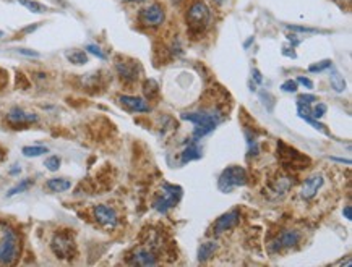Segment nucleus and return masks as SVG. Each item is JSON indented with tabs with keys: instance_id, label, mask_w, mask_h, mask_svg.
Instances as JSON below:
<instances>
[{
	"instance_id": "f257e3e1",
	"label": "nucleus",
	"mask_w": 352,
	"mask_h": 267,
	"mask_svg": "<svg viewBox=\"0 0 352 267\" xmlns=\"http://www.w3.org/2000/svg\"><path fill=\"white\" fill-rule=\"evenodd\" d=\"M182 120L192 122L193 128V139L198 141L203 136L210 134L216 130V127L221 122V114L216 110H200V112H185L182 114Z\"/></svg>"
},
{
	"instance_id": "f03ea898",
	"label": "nucleus",
	"mask_w": 352,
	"mask_h": 267,
	"mask_svg": "<svg viewBox=\"0 0 352 267\" xmlns=\"http://www.w3.org/2000/svg\"><path fill=\"white\" fill-rule=\"evenodd\" d=\"M19 255V238L11 227L0 224V266H10Z\"/></svg>"
},
{
	"instance_id": "7ed1b4c3",
	"label": "nucleus",
	"mask_w": 352,
	"mask_h": 267,
	"mask_svg": "<svg viewBox=\"0 0 352 267\" xmlns=\"http://www.w3.org/2000/svg\"><path fill=\"white\" fill-rule=\"evenodd\" d=\"M211 21V11L201 0H195L187 11V24L190 31L201 32Z\"/></svg>"
},
{
	"instance_id": "20e7f679",
	"label": "nucleus",
	"mask_w": 352,
	"mask_h": 267,
	"mask_svg": "<svg viewBox=\"0 0 352 267\" xmlns=\"http://www.w3.org/2000/svg\"><path fill=\"white\" fill-rule=\"evenodd\" d=\"M247 172L240 165H231L223 170L221 177L218 180V188L223 193H231L234 188L247 185Z\"/></svg>"
},
{
	"instance_id": "39448f33",
	"label": "nucleus",
	"mask_w": 352,
	"mask_h": 267,
	"mask_svg": "<svg viewBox=\"0 0 352 267\" xmlns=\"http://www.w3.org/2000/svg\"><path fill=\"white\" fill-rule=\"evenodd\" d=\"M180 198H182V188L166 183V185H162L159 194L156 196L153 207L159 214H166L169 209H172V207L179 203Z\"/></svg>"
},
{
	"instance_id": "423d86ee",
	"label": "nucleus",
	"mask_w": 352,
	"mask_h": 267,
	"mask_svg": "<svg viewBox=\"0 0 352 267\" xmlns=\"http://www.w3.org/2000/svg\"><path fill=\"white\" fill-rule=\"evenodd\" d=\"M52 251L58 259H71L76 255V245L73 237L68 232H60L55 233L52 238Z\"/></svg>"
},
{
	"instance_id": "0eeeda50",
	"label": "nucleus",
	"mask_w": 352,
	"mask_h": 267,
	"mask_svg": "<svg viewBox=\"0 0 352 267\" xmlns=\"http://www.w3.org/2000/svg\"><path fill=\"white\" fill-rule=\"evenodd\" d=\"M166 19V13L164 8L158 3H153L143 8L140 11V21L145 26H151V28H156V26H161Z\"/></svg>"
},
{
	"instance_id": "6e6552de",
	"label": "nucleus",
	"mask_w": 352,
	"mask_h": 267,
	"mask_svg": "<svg viewBox=\"0 0 352 267\" xmlns=\"http://www.w3.org/2000/svg\"><path fill=\"white\" fill-rule=\"evenodd\" d=\"M94 219H96V222L99 224L101 227H104V229H115L117 227V212L112 209V207H109L106 204H97L94 209Z\"/></svg>"
},
{
	"instance_id": "1a4fd4ad",
	"label": "nucleus",
	"mask_w": 352,
	"mask_h": 267,
	"mask_svg": "<svg viewBox=\"0 0 352 267\" xmlns=\"http://www.w3.org/2000/svg\"><path fill=\"white\" fill-rule=\"evenodd\" d=\"M301 242V233L297 230H284L281 235H279L275 242L271 243V251H278L281 248H292Z\"/></svg>"
},
{
	"instance_id": "9d476101",
	"label": "nucleus",
	"mask_w": 352,
	"mask_h": 267,
	"mask_svg": "<svg viewBox=\"0 0 352 267\" xmlns=\"http://www.w3.org/2000/svg\"><path fill=\"white\" fill-rule=\"evenodd\" d=\"M239 220H240V212L237 209L223 214V216H221L216 222H214V233L219 235V233L231 230L232 227H236L239 224Z\"/></svg>"
},
{
	"instance_id": "9b49d317",
	"label": "nucleus",
	"mask_w": 352,
	"mask_h": 267,
	"mask_svg": "<svg viewBox=\"0 0 352 267\" xmlns=\"http://www.w3.org/2000/svg\"><path fill=\"white\" fill-rule=\"evenodd\" d=\"M130 264L141 266V267H149V266L158 264V259H156L153 250L146 248V246H141V248H138L132 256H130Z\"/></svg>"
},
{
	"instance_id": "f8f14e48",
	"label": "nucleus",
	"mask_w": 352,
	"mask_h": 267,
	"mask_svg": "<svg viewBox=\"0 0 352 267\" xmlns=\"http://www.w3.org/2000/svg\"><path fill=\"white\" fill-rule=\"evenodd\" d=\"M6 120H8L11 125H29V123L37 122V115L31 112H24V110L19 107H13L10 112L6 114Z\"/></svg>"
},
{
	"instance_id": "ddd939ff",
	"label": "nucleus",
	"mask_w": 352,
	"mask_h": 267,
	"mask_svg": "<svg viewBox=\"0 0 352 267\" xmlns=\"http://www.w3.org/2000/svg\"><path fill=\"white\" fill-rule=\"evenodd\" d=\"M323 181H325L323 175H320V173L312 175V177H309L304 181V185L301 188V196L304 199H312L317 194V191L323 186Z\"/></svg>"
},
{
	"instance_id": "4468645a",
	"label": "nucleus",
	"mask_w": 352,
	"mask_h": 267,
	"mask_svg": "<svg viewBox=\"0 0 352 267\" xmlns=\"http://www.w3.org/2000/svg\"><path fill=\"white\" fill-rule=\"evenodd\" d=\"M119 101L123 107L130 112H149V106L146 104L145 99H141V97H135V96H120Z\"/></svg>"
},
{
	"instance_id": "2eb2a0df",
	"label": "nucleus",
	"mask_w": 352,
	"mask_h": 267,
	"mask_svg": "<svg viewBox=\"0 0 352 267\" xmlns=\"http://www.w3.org/2000/svg\"><path fill=\"white\" fill-rule=\"evenodd\" d=\"M115 68L117 73L125 81H135L138 78V65L135 62H117Z\"/></svg>"
},
{
	"instance_id": "dca6fc26",
	"label": "nucleus",
	"mask_w": 352,
	"mask_h": 267,
	"mask_svg": "<svg viewBox=\"0 0 352 267\" xmlns=\"http://www.w3.org/2000/svg\"><path fill=\"white\" fill-rule=\"evenodd\" d=\"M70 186H71V183L65 178H50L45 181V188L50 191H54V193H63V191L70 190Z\"/></svg>"
},
{
	"instance_id": "f3484780",
	"label": "nucleus",
	"mask_w": 352,
	"mask_h": 267,
	"mask_svg": "<svg viewBox=\"0 0 352 267\" xmlns=\"http://www.w3.org/2000/svg\"><path fill=\"white\" fill-rule=\"evenodd\" d=\"M201 157V149L197 144V141L193 139L192 144H188V147L182 152V164H187V162H192V160H197Z\"/></svg>"
},
{
	"instance_id": "a211bd4d",
	"label": "nucleus",
	"mask_w": 352,
	"mask_h": 267,
	"mask_svg": "<svg viewBox=\"0 0 352 267\" xmlns=\"http://www.w3.org/2000/svg\"><path fill=\"white\" fill-rule=\"evenodd\" d=\"M330 81H331V88H333L336 93H343V91L346 89V81H344V76L333 67H331Z\"/></svg>"
},
{
	"instance_id": "6ab92c4d",
	"label": "nucleus",
	"mask_w": 352,
	"mask_h": 267,
	"mask_svg": "<svg viewBox=\"0 0 352 267\" xmlns=\"http://www.w3.org/2000/svg\"><path fill=\"white\" fill-rule=\"evenodd\" d=\"M216 248H218V245L214 243V242H206V243H203V245L200 246V250H198V259H200L201 263L208 261V259H210V258L214 255Z\"/></svg>"
},
{
	"instance_id": "aec40b11",
	"label": "nucleus",
	"mask_w": 352,
	"mask_h": 267,
	"mask_svg": "<svg viewBox=\"0 0 352 267\" xmlns=\"http://www.w3.org/2000/svg\"><path fill=\"white\" fill-rule=\"evenodd\" d=\"M45 152H49V149L44 146H24L23 147V155H26V157H39V155H42Z\"/></svg>"
},
{
	"instance_id": "412c9836",
	"label": "nucleus",
	"mask_w": 352,
	"mask_h": 267,
	"mask_svg": "<svg viewBox=\"0 0 352 267\" xmlns=\"http://www.w3.org/2000/svg\"><path fill=\"white\" fill-rule=\"evenodd\" d=\"M67 58L71 63H75V65H84V63L88 62V55L84 54V52H81V50L70 52V54H67Z\"/></svg>"
},
{
	"instance_id": "4be33fe9",
	"label": "nucleus",
	"mask_w": 352,
	"mask_h": 267,
	"mask_svg": "<svg viewBox=\"0 0 352 267\" xmlns=\"http://www.w3.org/2000/svg\"><path fill=\"white\" fill-rule=\"evenodd\" d=\"M143 91H145V96L146 97H154L156 94L159 93V86H158V83H156L154 80H146L145 81V86H143Z\"/></svg>"
},
{
	"instance_id": "5701e85b",
	"label": "nucleus",
	"mask_w": 352,
	"mask_h": 267,
	"mask_svg": "<svg viewBox=\"0 0 352 267\" xmlns=\"http://www.w3.org/2000/svg\"><path fill=\"white\" fill-rule=\"evenodd\" d=\"M32 185V181L31 180H23L21 183H18L16 186H13L11 190L6 193V196L11 198V196H15V194H19V193H23V191H28V188Z\"/></svg>"
},
{
	"instance_id": "b1692460",
	"label": "nucleus",
	"mask_w": 352,
	"mask_h": 267,
	"mask_svg": "<svg viewBox=\"0 0 352 267\" xmlns=\"http://www.w3.org/2000/svg\"><path fill=\"white\" fill-rule=\"evenodd\" d=\"M18 2L21 3L23 6H26V8H28V10H31L32 13H42V11L47 10L44 5L37 3V2H32V0H18Z\"/></svg>"
},
{
	"instance_id": "393cba45",
	"label": "nucleus",
	"mask_w": 352,
	"mask_h": 267,
	"mask_svg": "<svg viewBox=\"0 0 352 267\" xmlns=\"http://www.w3.org/2000/svg\"><path fill=\"white\" fill-rule=\"evenodd\" d=\"M44 165H45V168H47V170L57 172L58 168H60V157H58V155H50V157L45 159Z\"/></svg>"
},
{
	"instance_id": "a878e982",
	"label": "nucleus",
	"mask_w": 352,
	"mask_h": 267,
	"mask_svg": "<svg viewBox=\"0 0 352 267\" xmlns=\"http://www.w3.org/2000/svg\"><path fill=\"white\" fill-rule=\"evenodd\" d=\"M331 67H333L331 60H323V62H318V63L310 65L309 71H312V73H320V71H325V70H328V68H331Z\"/></svg>"
},
{
	"instance_id": "bb28decb",
	"label": "nucleus",
	"mask_w": 352,
	"mask_h": 267,
	"mask_svg": "<svg viewBox=\"0 0 352 267\" xmlns=\"http://www.w3.org/2000/svg\"><path fill=\"white\" fill-rule=\"evenodd\" d=\"M86 52H89V54H93V55H94V57H97V58H101V60H104V58H106V54H104V52L101 50L99 45L88 44V45H86Z\"/></svg>"
},
{
	"instance_id": "cd10ccee",
	"label": "nucleus",
	"mask_w": 352,
	"mask_h": 267,
	"mask_svg": "<svg viewBox=\"0 0 352 267\" xmlns=\"http://www.w3.org/2000/svg\"><path fill=\"white\" fill-rule=\"evenodd\" d=\"M297 81H292V80H288V81H284L283 84H281V89L284 91V93H296L297 91Z\"/></svg>"
},
{
	"instance_id": "c85d7f7f",
	"label": "nucleus",
	"mask_w": 352,
	"mask_h": 267,
	"mask_svg": "<svg viewBox=\"0 0 352 267\" xmlns=\"http://www.w3.org/2000/svg\"><path fill=\"white\" fill-rule=\"evenodd\" d=\"M325 112H327V106L325 104H318V106H315V109H312V117L314 119H322Z\"/></svg>"
},
{
	"instance_id": "c756f323",
	"label": "nucleus",
	"mask_w": 352,
	"mask_h": 267,
	"mask_svg": "<svg viewBox=\"0 0 352 267\" xmlns=\"http://www.w3.org/2000/svg\"><path fill=\"white\" fill-rule=\"evenodd\" d=\"M318 101V97L317 96H314V94H302V96H299L297 97V102H301V104H314V102H317Z\"/></svg>"
},
{
	"instance_id": "7c9ffc66",
	"label": "nucleus",
	"mask_w": 352,
	"mask_h": 267,
	"mask_svg": "<svg viewBox=\"0 0 352 267\" xmlns=\"http://www.w3.org/2000/svg\"><path fill=\"white\" fill-rule=\"evenodd\" d=\"M286 28L288 29H291V31H296V32H318V29H314V28H304V26H291V24H288L286 26Z\"/></svg>"
},
{
	"instance_id": "2f4dec72",
	"label": "nucleus",
	"mask_w": 352,
	"mask_h": 267,
	"mask_svg": "<svg viewBox=\"0 0 352 267\" xmlns=\"http://www.w3.org/2000/svg\"><path fill=\"white\" fill-rule=\"evenodd\" d=\"M296 81H297V83H301L302 86H305L307 89H314V81L309 80V78H305V76H299Z\"/></svg>"
},
{
	"instance_id": "473e14b6",
	"label": "nucleus",
	"mask_w": 352,
	"mask_h": 267,
	"mask_svg": "<svg viewBox=\"0 0 352 267\" xmlns=\"http://www.w3.org/2000/svg\"><path fill=\"white\" fill-rule=\"evenodd\" d=\"M18 52L21 55H26V57H39V52H34V50H28V49H18Z\"/></svg>"
},
{
	"instance_id": "72a5a7b5",
	"label": "nucleus",
	"mask_w": 352,
	"mask_h": 267,
	"mask_svg": "<svg viewBox=\"0 0 352 267\" xmlns=\"http://www.w3.org/2000/svg\"><path fill=\"white\" fill-rule=\"evenodd\" d=\"M343 214H344V217H346L348 220H351V219H352V206H351V204H348L346 207H344Z\"/></svg>"
},
{
	"instance_id": "f704fd0d",
	"label": "nucleus",
	"mask_w": 352,
	"mask_h": 267,
	"mask_svg": "<svg viewBox=\"0 0 352 267\" xmlns=\"http://www.w3.org/2000/svg\"><path fill=\"white\" fill-rule=\"evenodd\" d=\"M253 78L257 80V83H262L263 81V78H262V75H260L258 70H253Z\"/></svg>"
},
{
	"instance_id": "c9c22d12",
	"label": "nucleus",
	"mask_w": 352,
	"mask_h": 267,
	"mask_svg": "<svg viewBox=\"0 0 352 267\" xmlns=\"http://www.w3.org/2000/svg\"><path fill=\"white\" fill-rule=\"evenodd\" d=\"M213 2H216V3H219V5H221V3H224L226 0H213Z\"/></svg>"
},
{
	"instance_id": "e433bc0d",
	"label": "nucleus",
	"mask_w": 352,
	"mask_h": 267,
	"mask_svg": "<svg viewBox=\"0 0 352 267\" xmlns=\"http://www.w3.org/2000/svg\"><path fill=\"white\" fill-rule=\"evenodd\" d=\"M128 2H145V0H128Z\"/></svg>"
},
{
	"instance_id": "4c0bfd02",
	"label": "nucleus",
	"mask_w": 352,
	"mask_h": 267,
	"mask_svg": "<svg viewBox=\"0 0 352 267\" xmlns=\"http://www.w3.org/2000/svg\"><path fill=\"white\" fill-rule=\"evenodd\" d=\"M2 36H3V32H2V31H0V37H2Z\"/></svg>"
},
{
	"instance_id": "58836bf2",
	"label": "nucleus",
	"mask_w": 352,
	"mask_h": 267,
	"mask_svg": "<svg viewBox=\"0 0 352 267\" xmlns=\"http://www.w3.org/2000/svg\"><path fill=\"white\" fill-rule=\"evenodd\" d=\"M0 157H2V151H0Z\"/></svg>"
}]
</instances>
